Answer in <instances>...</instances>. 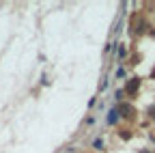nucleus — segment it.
I'll use <instances>...</instances> for the list:
<instances>
[{
    "instance_id": "obj_2",
    "label": "nucleus",
    "mask_w": 155,
    "mask_h": 153,
    "mask_svg": "<svg viewBox=\"0 0 155 153\" xmlns=\"http://www.w3.org/2000/svg\"><path fill=\"white\" fill-rule=\"evenodd\" d=\"M114 121H116V110H112L110 117H108V123H114Z\"/></svg>"
},
{
    "instance_id": "obj_1",
    "label": "nucleus",
    "mask_w": 155,
    "mask_h": 153,
    "mask_svg": "<svg viewBox=\"0 0 155 153\" xmlns=\"http://www.w3.org/2000/svg\"><path fill=\"white\" fill-rule=\"evenodd\" d=\"M138 86H140V80H138V78H134V80H129V84H127V88H125V93H129V95H134L136 91H138Z\"/></svg>"
},
{
    "instance_id": "obj_4",
    "label": "nucleus",
    "mask_w": 155,
    "mask_h": 153,
    "mask_svg": "<svg viewBox=\"0 0 155 153\" xmlns=\"http://www.w3.org/2000/svg\"><path fill=\"white\" fill-rule=\"evenodd\" d=\"M95 149H104V142L101 140H95Z\"/></svg>"
},
{
    "instance_id": "obj_3",
    "label": "nucleus",
    "mask_w": 155,
    "mask_h": 153,
    "mask_svg": "<svg viewBox=\"0 0 155 153\" xmlns=\"http://www.w3.org/2000/svg\"><path fill=\"white\" fill-rule=\"evenodd\" d=\"M123 95H125V91H123V88H119V91L114 93V97H116V99H123Z\"/></svg>"
}]
</instances>
